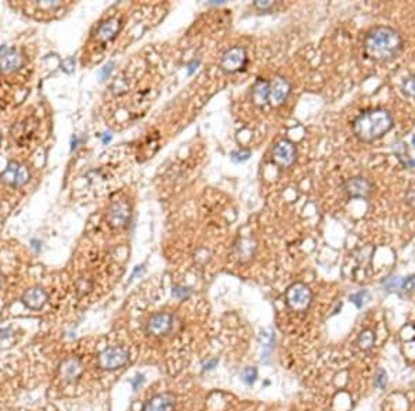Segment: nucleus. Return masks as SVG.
<instances>
[{"mask_svg": "<svg viewBox=\"0 0 415 411\" xmlns=\"http://www.w3.org/2000/svg\"><path fill=\"white\" fill-rule=\"evenodd\" d=\"M364 56L374 62L386 64L400 57L404 50V37L396 28L377 25L368 29L363 42Z\"/></svg>", "mask_w": 415, "mask_h": 411, "instance_id": "obj_1", "label": "nucleus"}, {"mask_svg": "<svg viewBox=\"0 0 415 411\" xmlns=\"http://www.w3.org/2000/svg\"><path fill=\"white\" fill-rule=\"evenodd\" d=\"M395 126V119L389 110L382 107L361 111L352 122L354 137L361 143H374L388 135Z\"/></svg>", "mask_w": 415, "mask_h": 411, "instance_id": "obj_2", "label": "nucleus"}, {"mask_svg": "<svg viewBox=\"0 0 415 411\" xmlns=\"http://www.w3.org/2000/svg\"><path fill=\"white\" fill-rule=\"evenodd\" d=\"M285 302L291 310L297 313L307 311L313 302L311 289L303 282H293L285 292Z\"/></svg>", "mask_w": 415, "mask_h": 411, "instance_id": "obj_3", "label": "nucleus"}, {"mask_svg": "<svg viewBox=\"0 0 415 411\" xmlns=\"http://www.w3.org/2000/svg\"><path fill=\"white\" fill-rule=\"evenodd\" d=\"M343 193L349 199H370L374 194V183L363 176H354L343 183Z\"/></svg>", "mask_w": 415, "mask_h": 411, "instance_id": "obj_4", "label": "nucleus"}, {"mask_svg": "<svg viewBox=\"0 0 415 411\" xmlns=\"http://www.w3.org/2000/svg\"><path fill=\"white\" fill-rule=\"evenodd\" d=\"M129 360V352L122 346H112L103 350L99 356V367L103 370H117L124 367Z\"/></svg>", "mask_w": 415, "mask_h": 411, "instance_id": "obj_5", "label": "nucleus"}, {"mask_svg": "<svg viewBox=\"0 0 415 411\" xmlns=\"http://www.w3.org/2000/svg\"><path fill=\"white\" fill-rule=\"evenodd\" d=\"M107 219H108V223L115 229L126 227L132 219V209L129 202L124 198L115 199L110 205Z\"/></svg>", "mask_w": 415, "mask_h": 411, "instance_id": "obj_6", "label": "nucleus"}, {"mask_svg": "<svg viewBox=\"0 0 415 411\" xmlns=\"http://www.w3.org/2000/svg\"><path fill=\"white\" fill-rule=\"evenodd\" d=\"M297 156V151L295 144L282 138L279 140L278 143L274 145L273 148V162L281 169L291 168L292 165L295 163Z\"/></svg>", "mask_w": 415, "mask_h": 411, "instance_id": "obj_7", "label": "nucleus"}, {"mask_svg": "<svg viewBox=\"0 0 415 411\" xmlns=\"http://www.w3.org/2000/svg\"><path fill=\"white\" fill-rule=\"evenodd\" d=\"M247 61H248V58H247L245 49L241 46H236L224 53L222 61H220V68L227 74H234V72L244 69V67L247 65Z\"/></svg>", "mask_w": 415, "mask_h": 411, "instance_id": "obj_8", "label": "nucleus"}, {"mask_svg": "<svg viewBox=\"0 0 415 411\" xmlns=\"http://www.w3.org/2000/svg\"><path fill=\"white\" fill-rule=\"evenodd\" d=\"M292 86L289 81L284 76H276L270 82V90H269V103L273 107H279L284 104L288 96L291 94Z\"/></svg>", "mask_w": 415, "mask_h": 411, "instance_id": "obj_9", "label": "nucleus"}, {"mask_svg": "<svg viewBox=\"0 0 415 411\" xmlns=\"http://www.w3.org/2000/svg\"><path fill=\"white\" fill-rule=\"evenodd\" d=\"M29 170L26 166L21 165L18 162H8L7 168L4 169V172L1 173V180L10 184V186L14 187H19L24 186L25 183H28L29 180Z\"/></svg>", "mask_w": 415, "mask_h": 411, "instance_id": "obj_10", "label": "nucleus"}, {"mask_svg": "<svg viewBox=\"0 0 415 411\" xmlns=\"http://www.w3.org/2000/svg\"><path fill=\"white\" fill-rule=\"evenodd\" d=\"M173 318L167 313H156L152 317L149 318L147 323V331L149 335L162 336L166 335L167 332L172 328Z\"/></svg>", "mask_w": 415, "mask_h": 411, "instance_id": "obj_11", "label": "nucleus"}, {"mask_svg": "<svg viewBox=\"0 0 415 411\" xmlns=\"http://www.w3.org/2000/svg\"><path fill=\"white\" fill-rule=\"evenodd\" d=\"M22 65L21 53L7 46H0V69L3 72H14Z\"/></svg>", "mask_w": 415, "mask_h": 411, "instance_id": "obj_12", "label": "nucleus"}, {"mask_svg": "<svg viewBox=\"0 0 415 411\" xmlns=\"http://www.w3.org/2000/svg\"><path fill=\"white\" fill-rule=\"evenodd\" d=\"M47 299H49V296H47V293L43 288L35 286V288H31L24 293L22 303L31 310H40L46 305Z\"/></svg>", "mask_w": 415, "mask_h": 411, "instance_id": "obj_13", "label": "nucleus"}, {"mask_svg": "<svg viewBox=\"0 0 415 411\" xmlns=\"http://www.w3.org/2000/svg\"><path fill=\"white\" fill-rule=\"evenodd\" d=\"M83 371V366L79 359L76 357H69L65 361H62L60 366V375L64 381L67 382H74L81 377Z\"/></svg>", "mask_w": 415, "mask_h": 411, "instance_id": "obj_14", "label": "nucleus"}, {"mask_svg": "<svg viewBox=\"0 0 415 411\" xmlns=\"http://www.w3.org/2000/svg\"><path fill=\"white\" fill-rule=\"evenodd\" d=\"M142 411H174V396L170 393H161L149 399Z\"/></svg>", "mask_w": 415, "mask_h": 411, "instance_id": "obj_15", "label": "nucleus"}, {"mask_svg": "<svg viewBox=\"0 0 415 411\" xmlns=\"http://www.w3.org/2000/svg\"><path fill=\"white\" fill-rule=\"evenodd\" d=\"M119 29H121V19L110 18L108 21L100 25L99 31H97V36L103 42H110V40H112L114 37L118 35Z\"/></svg>", "mask_w": 415, "mask_h": 411, "instance_id": "obj_16", "label": "nucleus"}, {"mask_svg": "<svg viewBox=\"0 0 415 411\" xmlns=\"http://www.w3.org/2000/svg\"><path fill=\"white\" fill-rule=\"evenodd\" d=\"M269 90H270V82L259 79L255 83L252 87V101L255 106H266L269 103Z\"/></svg>", "mask_w": 415, "mask_h": 411, "instance_id": "obj_17", "label": "nucleus"}, {"mask_svg": "<svg viewBox=\"0 0 415 411\" xmlns=\"http://www.w3.org/2000/svg\"><path fill=\"white\" fill-rule=\"evenodd\" d=\"M255 248H256V245H255V243L251 238H241L240 243L236 245L237 256L241 261H248L254 255Z\"/></svg>", "mask_w": 415, "mask_h": 411, "instance_id": "obj_18", "label": "nucleus"}, {"mask_svg": "<svg viewBox=\"0 0 415 411\" xmlns=\"http://www.w3.org/2000/svg\"><path fill=\"white\" fill-rule=\"evenodd\" d=\"M259 343L263 348V350H266V353L262 356V360H265V357H269L272 349L274 345V334L270 330H262L259 334Z\"/></svg>", "mask_w": 415, "mask_h": 411, "instance_id": "obj_19", "label": "nucleus"}, {"mask_svg": "<svg viewBox=\"0 0 415 411\" xmlns=\"http://www.w3.org/2000/svg\"><path fill=\"white\" fill-rule=\"evenodd\" d=\"M402 92L407 97L415 99V75H410L402 82Z\"/></svg>", "mask_w": 415, "mask_h": 411, "instance_id": "obj_20", "label": "nucleus"}, {"mask_svg": "<svg viewBox=\"0 0 415 411\" xmlns=\"http://www.w3.org/2000/svg\"><path fill=\"white\" fill-rule=\"evenodd\" d=\"M374 342H375V335H374V332H371V331H363V332H361V335H360L359 338L360 348L367 350V349L371 348L372 345H374Z\"/></svg>", "mask_w": 415, "mask_h": 411, "instance_id": "obj_21", "label": "nucleus"}, {"mask_svg": "<svg viewBox=\"0 0 415 411\" xmlns=\"http://www.w3.org/2000/svg\"><path fill=\"white\" fill-rule=\"evenodd\" d=\"M256 377H258V371H256V368L247 367L242 370L241 378H242V381L247 384V385H252V384L255 382V380H256Z\"/></svg>", "mask_w": 415, "mask_h": 411, "instance_id": "obj_22", "label": "nucleus"}, {"mask_svg": "<svg viewBox=\"0 0 415 411\" xmlns=\"http://www.w3.org/2000/svg\"><path fill=\"white\" fill-rule=\"evenodd\" d=\"M249 156H251L249 151H247V149H238V151H234L231 154V159L236 162V163H242V162L248 161Z\"/></svg>", "mask_w": 415, "mask_h": 411, "instance_id": "obj_23", "label": "nucleus"}, {"mask_svg": "<svg viewBox=\"0 0 415 411\" xmlns=\"http://www.w3.org/2000/svg\"><path fill=\"white\" fill-rule=\"evenodd\" d=\"M190 295H191L190 288H184V286H174L173 288V296L176 299H186Z\"/></svg>", "mask_w": 415, "mask_h": 411, "instance_id": "obj_24", "label": "nucleus"}, {"mask_svg": "<svg viewBox=\"0 0 415 411\" xmlns=\"http://www.w3.org/2000/svg\"><path fill=\"white\" fill-rule=\"evenodd\" d=\"M366 296H368V292H367V291H360V292L352 295V296H350V300H352L353 303H356L357 307H361V306L366 303V300H364Z\"/></svg>", "mask_w": 415, "mask_h": 411, "instance_id": "obj_25", "label": "nucleus"}, {"mask_svg": "<svg viewBox=\"0 0 415 411\" xmlns=\"http://www.w3.org/2000/svg\"><path fill=\"white\" fill-rule=\"evenodd\" d=\"M402 289L403 291H415V275H409L403 278V282H402Z\"/></svg>", "mask_w": 415, "mask_h": 411, "instance_id": "obj_26", "label": "nucleus"}, {"mask_svg": "<svg viewBox=\"0 0 415 411\" xmlns=\"http://www.w3.org/2000/svg\"><path fill=\"white\" fill-rule=\"evenodd\" d=\"M386 371L385 370H378L377 371V374H375V385L378 386V388H381V389H384L385 386H386Z\"/></svg>", "mask_w": 415, "mask_h": 411, "instance_id": "obj_27", "label": "nucleus"}, {"mask_svg": "<svg viewBox=\"0 0 415 411\" xmlns=\"http://www.w3.org/2000/svg\"><path fill=\"white\" fill-rule=\"evenodd\" d=\"M75 68V60L74 58H67V60H64L62 61V69L65 71V72H68V74H71L72 71H74Z\"/></svg>", "mask_w": 415, "mask_h": 411, "instance_id": "obj_28", "label": "nucleus"}, {"mask_svg": "<svg viewBox=\"0 0 415 411\" xmlns=\"http://www.w3.org/2000/svg\"><path fill=\"white\" fill-rule=\"evenodd\" d=\"M131 384H132V386H133V389H135V391H137V389H138V388H140V386L144 384V377H142V375H140V374H137V375L135 377V378H133V380H131Z\"/></svg>", "mask_w": 415, "mask_h": 411, "instance_id": "obj_29", "label": "nucleus"}, {"mask_svg": "<svg viewBox=\"0 0 415 411\" xmlns=\"http://www.w3.org/2000/svg\"><path fill=\"white\" fill-rule=\"evenodd\" d=\"M112 67H114V62H110V64H107L106 67L100 71V76H101V79H106L107 76L111 74Z\"/></svg>", "mask_w": 415, "mask_h": 411, "instance_id": "obj_30", "label": "nucleus"}, {"mask_svg": "<svg viewBox=\"0 0 415 411\" xmlns=\"http://www.w3.org/2000/svg\"><path fill=\"white\" fill-rule=\"evenodd\" d=\"M407 204L415 208V188H411L409 193H407Z\"/></svg>", "mask_w": 415, "mask_h": 411, "instance_id": "obj_31", "label": "nucleus"}, {"mask_svg": "<svg viewBox=\"0 0 415 411\" xmlns=\"http://www.w3.org/2000/svg\"><path fill=\"white\" fill-rule=\"evenodd\" d=\"M255 6L263 8V10H269L270 7L273 6V1H255Z\"/></svg>", "mask_w": 415, "mask_h": 411, "instance_id": "obj_32", "label": "nucleus"}, {"mask_svg": "<svg viewBox=\"0 0 415 411\" xmlns=\"http://www.w3.org/2000/svg\"><path fill=\"white\" fill-rule=\"evenodd\" d=\"M217 366V359H212V360L206 361L204 364V370H213Z\"/></svg>", "mask_w": 415, "mask_h": 411, "instance_id": "obj_33", "label": "nucleus"}, {"mask_svg": "<svg viewBox=\"0 0 415 411\" xmlns=\"http://www.w3.org/2000/svg\"><path fill=\"white\" fill-rule=\"evenodd\" d=\"M198 65H199V61H195V60H194L192 62H190V64H188V75L194 74V72L197 71V68H198Z\"/></svg>", "mask_w": 415, "mask_h": 411, "instance_id": "obj_34", "label": "nucleus"}, {"mask_svg": "<svg viewBox=\"0 0 415 411\" xmlns=\"http://www.w3.org/2000/svg\"><path fill=\"white\" fill-rule=\"evenodd\" d=\"M12 331L8 330V328H3V330H0V338H8V336H11Z\"/></svg>", "mask_w": 415, "mask_h": 411, "instance_id": "obj_35", "label": "nucleus"}, {"mask_svg": "<svg viewBox=\"0 0 415 411\" xmlns=\"http://www.w3.org/2000/svg\"><path fill=\"white\" fill-rule=\"evenodd\" d=\"M144 272V266H137L136 269H135V273H133V277H136L137 274H140Z\"/></svg>", "mask_w": 415, "mask_h": 411, "instance_id": "obj_36", "label": "nucleus"}, {"mask_svg": "<svg viewBox=\"0 0 415 411\" xmlns=\"http://www.w3.org/2000/svg\"><path fill=\"white\" fill-rule=\"evenodd\" d=\"M31 244H32V247L36 249V251H39V249H40V243H39V241H36V240H31Z\"/></svg>", "mask_w": 415, "mask_h": 411, "instance_id": "obj_37", "label": "nucleus"}, {"mask_svg": "<svg viewBox=\"0 0 415 411\" xmlns=\"http://www.w3.org/2000/svg\"><path fill=\"white\" fill-rule=\"evenodd\" d=\"M110 141H111V136H110V135H106V136L103 137V143L104 144L110 143Z\"/></svg>", "mask_w": 415, "mask_h": 411, "instance_id": "obj_38", "label": "nucleus"}, {"mask_svg": "<svg viewBox=\"0 0 415 411\" xmlns=\"http://www.w3.org/2000/svg\"><path fill=\"white\" fill-rule=\"evenodd\" d=\"M1 285H3V275L0 273V288H1Z\"/></svg>", "mask_w": 415, "mask_h": 411, "instance_id": "obj_39", "label": "nucleus"}, {"mask_svg": "<svg viewBox=\"0 0 415 411\" xmlns=\"http://www.w3.org/2000/svg\"><path fill=\"white\" fill-rule=\"evenodd\" d=\"M411 143H413V145H414V147H415V135H414V136H413V140H411Z\"/></svg>", "mask_w": 415, "mask_h": 411, "instance_id": "obj_40", "label": "nucleus"}]
</instances>
